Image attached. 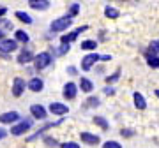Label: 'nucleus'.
I'll list each match as a JSON object with an SVG mask.
<instances>
[{
  "mask_svg": "<svg viewBox=\"0 0 159 148\" xmlns=\"http://www.w3.org/2000/svg\"><path fill=\"white\" fill-rule=\"evenodd\" d=\"M67 51H69V46H66V44H64L62 48L58 50V55H64V53H67Z\"/></svg>",
  "mask_w": 159,
  "mask_h": 148,
  "instance_id": "nucleus-32",
  "label": "nucleus"
},
{
  "mask_svg": "<svg viewBox=\"0 0 159 148\" xmlns=\"http://www.w3.org/2000/svg\"><path fill=\"white\" fill-rule=\"evenodd\" d=\"M25 92V80L21 78H14V83H12V95L20 97Z\"/></svg>",
  "mask_w": 159,
  "mask_h": 148,
  "instance_id": "nucleus-8",
  "label": "nucleus"
},
{
  "mask_svg": "<svg viewBox=\"0 0 159 148\" xmlns=\"http://www.w3.org/2000/svg\"><path fill=\"white\" fill-rule=\"evenodd\" d=\"M120 134H122V137H131V136H134V131H131V129H124V131H120Z\"/></svg>",
  "mask_w": 159,
  "mask_h": 148,
  "instance_id": "nucleus-28",
  "label": "nucleus"
},
{
  "mask_svg": "<svg viewBox=\"0 0 159 148\" xmlns=\"http://www.w3.org/2000/svg\"><path fill=\"white\" fill-rule=\"evenodd\" d=\"M96 46H97L96 41H83V42L80 44V48H81V50H87V51H92V50H96Z\"/></svg>",
  "mask_w": 159,
  "mask_h": 148,
  "instance_id": "nucleus-23",
  "label": "nucleus"
},
{
  "mask_svg": "<svg viewBox=\"0 0 159 148\" xmlns=\"http://www.w3.org/2000/svg\"><path fill=\"white\" fill-rule=\"evenodd\" d=\"M16 120H20V113L18 111H7V113L0 115V124H12Z\"/></svg>",
  "mask_w": 159,
  "mask_h": 148,
  "instance_id": "nucleus-7",
  "label": "nucleus"
},
{
  "mask_svg": "<svg viewBox=\"0 0 159 148\" xmlns=\"http://www.w3.org/2000/svg\"><path fill=\"white\" fill-rule=\"evenodd\" d=\"M78 12H80V4H73V6H71V16L78 14Z\"/></svg>",
  "mask_w": 159,
  "mask_h": 148,
  "instance_id": "nucleus-29",
  "label": "nucleus"
},
{
  "mask_svg": "<svg viewBox=\"0 0 159 148\" xmlns=\"http://www.w3.org/2000/svg\"><path fill=\"white\" fill-rule=\"evenodd\" d=\"M30 127H32V118H25V120H21L18 125L11 127V134L12 136H21V134H25V132L29 131Z\"/></svg>",
  "mask_w": 159,
  "mask_h": 148,
  "instance_id": "nucleus-2",
  "label": "nucleus"
},
{
  "mask_svg": "<svg viewBox=\"0 0 159 148\" xmlns=\"http://www.w3.org/2000/svg\"><path fill=\"white\" fill-rule=\"evenodd\" d=\"M2 37H4V32H2V30H0V39H2Z\"/></svg>",
  "mask_w": 159,
  "mask_h": 148,
  "instance_id": "nucleus-37",
  "label": "nucleus"
},
{
  "mask_svg": "<svg viewBox=\"0 0 159 148\" xmlns=\"http://www.w3.org/2000/svg\"><path fill=\"white\" fill-rule=\"evenodd\" d=\"M80 88H81L83 92H87V94H89V92L94 90V83H92L89 78H81V80H80Z\"/></svg>",
  "mask_w": 159,
  "mask_h": 148,
  "instance_id": "nucleus-17",
  "label": "nucleus"
},
{
  "mask_svg": "<svg viewBox=\"0 0 159 148\" xmlns=\"http://www.w3.org/2000/svg\"><path fill=\"white\" fill-rule=\"evenodd\" d=\"M35 67L39 69H44V67H48V65H50L51 63V55L48 51H43V53H39V55H37V57H35Z\"/></svg>",
  "mask_w": 159,
  "mask_h": 148,
  "instance_id": "nucleus-3",
  "label": "nucleus"
},
{
  "mask_svg": "<svg viewBox=\"0 0 159 148\" xmlns=\"http://www.w3.org/2000/svg\"><path fill=\"white\" fill-rule=\"evenodd\" d=\"M133 99H134V106H136L138 109H145V108H147L145 97H143L140 92H134V94H133Z\"/></svg>",
  "mask_w": 159,
  "mask_h": 148,
  "instance_id": "nucleus-15",
  "label": "nucleus"
},
{
  "mask_svg": "<svg viewBox=\"0 0 159 148\" xmlns=\"http://www.w3.org/2000/svg\"><path fill=\"white\" fill-rule=\"evenodd\" d=\"M101 60H102V62H108V60H111V57H110V55H102Z\"/></svg>",
  "mask_w": 159,
  "mask_h": 148,
  "instance_id": "nucleus-35",
  "label": "nucleus"
},
{
  "mask_svg": "<svg viewBox=\"0 0 159 148\" xmlns=\"http://www.w3.org/2000/svg\"><path fill=\"white\" fill-rule=\"evenodd\" d=\"M14 16H16L20 21L27 23V25H30V23H32V18H30L27 12H23V11H16V12H14Z\"/></svg>",
  "mask_w": 159,
  "mask_h": 148,
  "instance_id": "nucleus-19",
  "label": "nucleus"
},
{
  "mask_svg": "<svg viewBox=\"0 0 159 148\" xmlns=\"http://www.w3.org/2000/svg\"><path fill=\"white\" fill-rule=\"evenodd\" d=\"M30 113H32V116L37 120H44L46 118V109L41 106V104H32L30 106Z\"/></svg>",
  "mask_w": 159,
  "mask_h": 148,
  "instance_id": "nucleus-9",
  "label": "nucleus"
},
{
  "mask_svg": "<svg viewBox=\"0 0 159 148\" xmlns=\"http://www.w3.org/2000/svg\"><path fill=\"white\" fill-rule=\"evenodd\" d=\"M71 23H73V16L71 14L69 16H64V18H57V20L51 21V30L53 32H62V30L71 27Z\"/></svg>",
  "mask_w": 159,
  "mask_h": 148,
  "instance_id": "nucleus-1",
  "label": "nucleus"
},
{
  "mask_svg": "<svg viewBox=\"0 0 159 148\" xmlns=\"http://www.w3.org/2000/svg\"><path fill=\"white\" fill-rule=\"evenodd\" d=\"M148 50L152 51V55H154V53H159V39L157 41H152L150 46H148Z\"/></svg>",
  "mask_w": 159,
  "mask_h": 148,
  "instance_id": "nucleus-24",
  "label": "nucleus"
},
{
  "mask_svg": "<svg viewBox=\"0 0 159 148\" xmlns=\"http://www.w3.org/2000/svg\"><path fill=\"white\" fill-rule=\"evenodd\" d=\"M14 37H16L18 42H23V44H25V42H29V34H27V32H23V30H16V32H14Z\"/></svg>",
  "mask_w": 159,
  "mask_h": 148,
  "instance_id": "nucleus-21",
  "label": "nucleus"
},
{
  "mask_svg": "<svg viewBox=\"0 0 159 148\" xmlns=\"http://www.w3.org/2000/svg\"><path fill=\"white\" fill-rule=\"evenodd\" d=\"M67 72L74 76V74H76V67H67Z\"/></svg>",
  "mask_w": 159,
  "mask_h": 148,
  "instance_id": "nucleus-34",
  "label": "nucleus"
},
{
  "mask_svg": "<svg viewBox=\"0 0 159 148\" xmlns=\"http://www.w3.org/2000/svg\"><path fill=\"white\" fill-rule=\"evenodd\" d=\"M6 134H7V132L4 131V129H0V139H2V137H6Z\"/></svg>",
  "mask_w": 159,
  "mask_h": 148,
  "instance_id": "nucleus-36",
  "label": "nucleus"
},
{
  "mask_svg": "<svg viewBox=\"0 0 159 148\" xmlns=\"http://www.w3.org/2000/svg\"><path fill=\"white\" fill-rule=\"evenodd\" d=\"M60 148H80V145H78V143L69 141V143H62V145H60Z\"/></svg>",
  "mask_w": 159,
  "mask_h": 148,
  "instance_id": "nucleus-27",
  "label": "nucleus"
},
{
  "mask_svg": "<svg viewBox=\"0 0 159 148\" xmlns=\"http://www.w3.org/2000/svg\"><path fill=\"white\" fill-rule=\"evenodd\" d=\"M44 141H46V145H50V146H55V145H58L57 139H53V137H44Z\"/></svg>",
  "mask_w": 159,
  "mask_h": 148,
  "instance_id": "nucleus-31",
  "label": "nucleus"
},
{
  "mask_svg": "<svg viewBox=\"0 0 159 148\" xmlns=\"http://www.w3.org/2000/svg\"><path fill=\"white\" fill-rule=\"evenodd\" d=\"M32 60H35V58H34V55H32L29 50L21 51V53H20V57H18V62H20V63H29V62H32Z\"/></svg>",
  "mask_w": 159,
  "mask_h": 148,
  "instance_id": "nucleus-16",
  "label": "nucleus"
},
{
  "mask_svg": "<svg viewBox=\"0 0 159 148\" xmlns=\"http://www.w3.org/2000/svg\"><path fill=\"white\" fill-rule=\"evenodd\" d=\"M104 14H106V18H110V20H117L120 12H119V9H115V7L106 6L104 7Z\"/></svg>",
  "mask_w": 159,
  "mask_h": 148,
  "instance_id": "nucleus-18",
  "label": "nucleus"
},
{
  "mask_svg": "<svg viewBox=\"0 0 159 148\" xmlns=\"http://www.w3.org/2000/svg\"><path fill=\"white\" fill-rule=\"evenodd\" d=\"M32 92H41L43 90V86H44V83H43V80L41 78H32V80L29 81V85H27Z\"/></svg>",
  "mask_w": 159,
  "mask_h": 148,
  "instance_id": "nucleus-14",
  "label": "nucleus"
},
{
  "mask_svg": "<svg viewBox=\"0 0 159 148\" xmlns=\"http://www.w3.org/2000/svg\"><path fill=\"white\" fill-rule=\"evenodd\" d=\"M97 60H101V55H97V53L85 55V57H83V60H81V69H83L85 72H87V71H90V67L97 62Z\"/></svg>",
  "mask_w": 159,
  "mask_h": 148,
  "instance_id": "nucleus-4",
  "label": "nucleus"
},
{
  "mask_svg": "<svg viewBox=\"0 0 159 148\" xmlns=\"http://www.w3.org/2000/svg\"><path fill=\"white\" fill-rule=\"evenodd\" d=\"M147 63H148V65H150L152 69H159V57L147 53Z\"/></svg>",
  "mask_w": 159,
  "mask_h": 148,
  "instance_id": "nucleus-20",
  "label": "nucleus"
},
{
  "mask_svg": "<svg viewBox=\"0 0 159 148\" xmlns=\"http://www.w3.org/2000/svg\"><path fill=\"white\" fill-rule=\"evenodd\" d=\"M18 48V41L16 39H4L0 42V51L2 53H11Z\"/></svg>",
  "mask_w": 159,
  "mask_h": 148,
  "instance_id": "nucleus-6",
  "label": "nucleus"
},
{
  "mask_svg": "<svg viewBox=\"0 0 159 148\" xmlns=\"http://www.w3.org/2000/svg\"><path fill=\"white\" fill-rule=\"evenodd\" d=\"M104 94H106V95H113V94H115V90L108 86V88H104Z\"/></svg>",
  "mask_w": 159,
  "mask_h": 148,
  "instance_id": "nucleus-33",
  "label": "nucleus"
},
{
  "mask_svg": "<svg viewBox=\"0 0 159 148\" xmlns=\"http://www.w3.org/2000/svg\"><path fill=\"white\" fill-rule=\"evenodd\" d=\"M87 102H89V106H99V99L97 97H90Z\"/></svg>",
  "mask_w": 159,
  "mask_h": 148,
  "instance_id": "nucleus-30",
  "label": "nucleus"
},
{
  "mask_svg": "<svg viewBox=\"0 0 159 148\" xmlns=\"http://www.w3.org/2000/svg\"><path fill=\"white\" fill-rule=\"evenodd\" d=\"M50 111L53 115H67L69 113V108L62 102H51L50 104Z\"/></svg>",
  "mask_w": 159,
  "mask_h": 148,
  "instance_id": "nucleus-11",
  "label": "nucleus"
},
{
  "mask_svg": "<svg viewBox=\"0 0 159 148\" xmlns=\"http://www.w3.org/2000/svg\"><path fill=\"white\" fill-rule=\"evenodd\" d=\"M78 94V86L74 85V83H67V85L64 86V97L66 99H74Z\"/></svg>",
  "mask_w": 159,
  "mask_h": 148,
  "instance_id": "nucleus-13",
  "label": "nucleus"
},
{
  "mask_svg": "<svg viewBox=\"0 0 159 148\" xmlns=\"http://www.w3.org/2000/svg\"><path fill=\"white\" fill-rule=\"evenodd\" d=\"M102 148H122V145L117 143V141H106L102 145Z\"/></svg>",
  "mask_w": 159,
  "mask_h": 148,
  "instance_id": "nucleus-25",
  "label": "nucleus"
},
{
  "mask_svg": "<svg viewBox=\"0 0 159 148\" xmlns=\"http://www.w3.org/2000/svg\"><path fill=\"white\" fill-rule=\"evenodd\" d=\"M94 124H96V125H99V127L102 129V131H108V129H110L108 122L102 118V116H94Z\"/></svg>",
  "mask_w": 159,
  "mask_h": 148,
  "instance_id": "nucleus-22",
  "label": "nucleus"
},
{
  "mask_svg": "<svg viewBox=\"0 0 159 148\" xmlns=\"http://www.w3.org/2000/svg\"><path fill=\"white\" fill-rule=\"evenodd\" d=\"M119 78H120V71H117L113 76H108V78H106V83H115Z\"/></svg>",
  "mask_w": 159,
  "mask_h": 148,
  "instance_id": "nucleus-26",
  "label": "nucleus"
},
{
  "mask_svg": "<svg viewBox=\"0 0 159 148\" xmlns=\"http://www.w3.org/2000/svg\"><path fill=\"white\" fill-rule=\"evenodd\" d=\"M85 30H89V27H87V25H85V27H80V28H76V30H73V32H71V34H67V35H62V37H60L62 44L69 46V42H73V41L76 39L81 32H85Z\"/></svg>",
  "mask_w": 159,
  "mask_h": 148,
  "instance_id": "nucleus-5",
  "label": "nucleus"
},
{
  "mask_svg": "<svg viewBox=\"0 0 159 148\" xmlns=\"http://www.w3.org/2000/svg\"><path fill=\"white\" fill-rule=\"evenodd\" d=\"M156 95H157V97H159V88H157V90H156Z\"/></svg>",
  "mask_w": 159,
  "mask_h": 148,
  "instance_id": "nucleus-38",
  "label": "nucleus"
},
{
  "mask_svg": "<svg viewBox=\"0 0 159 148\" xmlns=\"http://www.w3.org/2000/svg\"><path fill=\"white\" fill-rule=\"evenodd\" d=\"M80 139L85 143V145H99V136H96V134H90V132H81L80 134Z\"/></svg>",
  "mask_w": 159,
  "mask_h": 148,
  "instance_id": "nucleus-10",
  "label": "nucleus"
},
{
  "mask_svg": "<svg viewBox=\"0 0 159 148\" xmlns=\"http://www.w3.org/2000/svg\"><path fill=\"white\" fill-rule=\"evenodd\" d=\"M29 6L37 11H46L50 7V2L48 0H29Z\"/></svg>",
  "mask_w": 159,
  "mask_h": 148,
  "instance_id": "nucleus-12",
  "label": "nucleus"
}]
</instances>
